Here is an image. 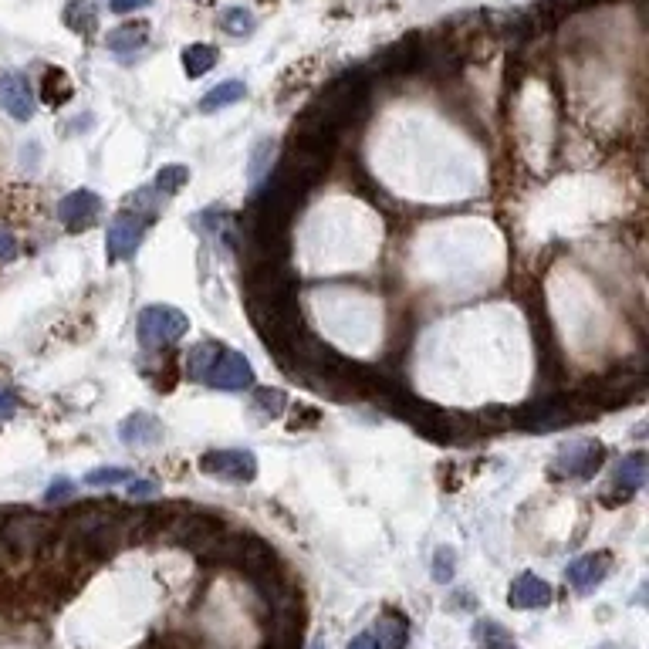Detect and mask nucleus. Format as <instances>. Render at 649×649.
I'll use <instances>...</instances> for the list:
<instances>
[{"label":"nucleus","instance_id":"f257e3e1","mask_svg":"<svg viewBox=\"0 0 649 649\" xmlns=\"http://www.w3.org/2000/svg\"><path fill=\"white\" fill-rule=\"evenodd\" d=\"M251 305V322L257 328V335L264 339V345L284 359L291 349V342L305 332V318H301L298 295H284V298H268V301H247Z\"/></svg>","mask_w":649,"mask_h":649},{"label":"nucleus","instance_id":"f03ea898","mask_svg":"<svg viewBox=\"0 0 649 649\" xmlns=\"http://www.w3.org/2000/svg\"><path fill=\"white\" fill-rule=\"evenodd\" d=\"M224 531H227V521H224V514H220V511L183 508V514H173L166 535H170L173 545L203 555V551H207L213 541L224 535Z\"/></svg>","mask_w":649,"mask_h":649},{"label":"nucleus","instance_id":"7ed1b4c3","mask_svg":"<svg viewBox=\"0 0 649 649\" xmlns=\"http://www.w3.org/2000/svg\"><path fill=\"white\" fill-rule=\"evenodd\" d=\"M332 156H335V146H315V142H295L291 139L288 153H284L278 173L284 180L298 183L301 190H311L322 176L328 173L332 166Z\"/></svg>","mask_w":649,"mask_h":649},{"label":"nucleus","instance_id":"20e7f679","mask_svg":"<svg viewBox=\"0 0 649 649\" xmlns=\"http://www.w3.org/2000/svg\"><path fill=\"white\" fill-rule=\"evenodd\" d=\"M190 328V318L170 305H149L139 311V342L146 349H166V345L180 342Z\"/></svg>","mask_w":649,"mask_h":649},{"label":"nucleus","instance_id":"39448f33","mask_svg":"<svg viewBox=\"0 0 649 649\" xmlns=\"http://www.w3.org/2000/svg\"><path fill=\"white\" fill-rule=\"evenodd\" d=\"M606 460V447L599 440H575L568 447L558 450L555 464H551V474L555 477H568V480H589L595 477V470Z\"/></svg>","mask_w":649,"mask_h":649},{"label":"nucleus","instance_id":"423d86ee","mask_svg":"<svg viewBox=\"0 0 649 649\" xmlns=\"http://www.w3.org/2000/svg\"><path fill=\"white\" fill-rule=\"evenodd\" d=\"M372 68L386 78H403L413 75L416 68H423V38L420 34H406V38L393 41L389 48H382Z\"/></svg>","mask_w":649,"mask_h":649},{"label":"nucleus","instance_id":"0eeeda50","mask_svg":"<svg viewBox=\"0 0 649 649\" xmlns=\"http://www.w3.org/2000/svg\"><path fill=\"white\" fill-rule=\"evenodd\" d=\"M146 227H149V220L142 217V213H132V210L115 213V220L109 224V244H105L109 261H129V257L139 251L142 237H146Z\"/></svg>","mask_w":649,"mask_h":649},{"label":"nucleus","instance_id":"6e6552de","mask_svg":"<svg viewBox=\"0 0 649 649\" xmlns=\"http://www.w3.org/2000/svg\"><path fill=\"white\" fill-rule=\"evenodd\" d=\"M643 386H646L643 376H633V372H616V376L589 382L582 393L589 396L599 410H616V406L629 403V399H636L639 393H643Z\"/></svg>","mask_w":649,"mask_h":649},{"label":"nucleus","instance_id":"1a4fd4ad","mask_svg":"<svg viewBox=\"0 0 649 649\" xmlns=\"http://www.w3.org/2000/svg\"><path fill=\"white\" fill-rule=\"evenodd\" d=\"M200 470L220 480L247 484V480L257 477V457L251 450H210V453H203Z\"/></svg>","mask_w":649,"mask_h":649},{"label":"nucleus","instance_id":"9d476101","mask_svg":"<svg viewBox=\"0 0 649 649\" xmlns=\"http://www.w3.org/2000/svg\"><path fill=\"white\" fill-rule=\"evenodd\" d=\"M207 382L217 389H247V386H254V369L244 355L224 345L220 359L213 362V369L207 372Z\"/></svg>","mask_w":649,"mask_h":649},{"label":"nucleus","instance_id":"9b49d317","mask_svg":"<svg viewBox=\"0 0 649 649\" xmlns=\"http://www.w3.org/2000/svg\"><path fill=\"white\" fill-rule=\"evenodd\" d=\"M99 213H102V200L92 190H75L68 197H61L58 203V220L68 230H88L99 220Z\"/></svg>","mask_w":649,"mask_h":649},{"label":"nucleus","instance_id":"f8f14e48","mask_svg":"<svg viewBox=\"0 0 649 649\" xmlns=\"http://www.w3.org/2000/svg\"><path fill=\"white\" fill-rule=\"evenodd\" d=\"M0 109L17 122L31 119L34 115V92H31L28 78L17 75V71H4V75H0Z\"/></svg>","mask_w":649,"mask_h":649},{"label":"nucleus","instance_id":"ddd939ff","mask_svg":"<svg viewBox=\"0 0 649 649\" xmlns=\"http://www.w3.org/2000/svg\"><path fill=\"white\" fill-rule=\"evenodd\" d=\"M609 568H612L609 551H592V555L575 558V562L565 568V579H568V585H572L575 592H592L595 585L606 582Z\"/></svg>","mask_w":649,"mask_h":649},{"label":"nucleus","instance_id":"4468645a","mask_svg":"<svg viewBox=\"0 0 649 649\" xmlns=\"http://www.w3.org/2000/svg\"><path fill=\"white\" fill-rule=\"evenodd\" d=\"M508 602L514 609H545L551 602V585L538 575H518L511 582Z\"/></svg>","mask_w":649,"mask_h":649},{"label":"nucleus","instance_id":"2eb2a0df","mask_svg":"<svg viewBox=\"0 0 649 649\" xmlns=\"http://www.w3.org/2000/svg\"><path fill=\"white\" fill-rule=\"evenodd\" d=\"M119 437L126 447H153V443H159V437H163V423L149 413H132L122 420Z\"/></svg>","mask_w":649,"mask_h":649},{"label":"nucleus","instance_id":"dca6fc26","mask_svg":"<svg viewBox=\"0 0 649 649\" xmlns=\"http://www.w3.org/2000/svg\"><path fill=\"white\" fill-rule=\"evenodd\" d=\"M372 639H376L379 649H406V639H410V622H406L399 612H382L372 626Z\"/></svg>","mask_w":649,"mask_h":649},{"label":"nucleus","instance_id":"f3484780","mask_svg":"<svg viewBox=\"0 0 649 649\" xmlns=\"http://www.w3.org/2000/svg\"><path fill=\"white\" fill-rule=\"evenodd\" d=\"M643 484H646V457H643V453H633V457H626L619 464L612 487H619L626 497H633Z\"/></svg>","mask_w":649,"mask_h":649},{"label":"nucleus","instance_id":"a211bd4d","mask_svg":"<svg viewBox=\"0 0 649 649\" xmlns=\"http://www.w3.org/2000/svg\"><path fill=\"white\" fill-rule=\"evenodd\" d=\"M220 352H224V345H220V342H200V345H193L190 355H186V372H190V379L207 382V372L213 369V362L220 359Z\"/></svg>","mask_w":649,"mask_h":649},{"label":"nucleus","instance_id":"6ab92c4d","mask_svg":"<svg viewBox=\"0 0 649 649\" xmlns=\"http://www.w3.org/2000/svg\"><path fill=\"white\" fill-rule=\"evenodd\" d=\"M247 95V85L230 78V82H220L217 88H210L207 95L200 99V112H217V109H227V105L240 102Z\"/></svg>","mask_w":649,"mask_h":649},{"label":"nucleus","instance_id":"aec40b11","mask_svg":"<svg viewBox=\"0 0 649 649\" xmlns=\"http://www.w3.org/2000/svg\"><path fill=\"white\" fill-rule=\"evenodd\" d=\"M149 38V24H122L109 34V48L115 55H136Z\"/></svg>","mask_w":649,"mask_h":649},{"label":"nucleus","instance_id":"412c9836","mask_svg":"<svg viewBox=\"0 0 649 649\" xmlns=\"http://www.w3.org/2000/svg\"><path fill=\"white\" fill-rule=\"evenodd\" d=\"M71 95H75V82L68 78V71L61 68H51L41 82V99L48 105H65Z\"/></svg>","mask_w":649,"mask_h":649},{"label":"nucleus","instance_id":"4be33fe9","mask_svg":"<svg viewBox=\"0 0 649 649\" xmlns=\"http://www.w3.org/2000/svg\"><path fill=\"white\" fill-rule=\"evenodd\" d=\"M65 24L75 34H92L99 28V11H95L92 0H71L65 7Z\"/></svg>","mask_w":649,"mask_h":649},{"label":"nucleus","instance_id":"5701e85b","mask_svg":"<svg viewBox=\"0 0 649 649\" xmlns=\"http://www.w3.org/2000/svg\"><path fill=\"white\" fill-rule=\"evenodd\" d=\"M213 61H217V51H213L210 44H190V48H183V71L190 78L207 75L213 68Z\"/></svg>","mask_w":649,"mask_h":649},{"label":"nucleus","instance_id":"b1692460","mask_svg":"<svg viewBox=\"0 0 649 649\" xmlns=\"http://www.w3.org/2000/svg\"><path fill=\"white\" fill-rule=\"evenodd\" d=\"M186 180H190V170L180 163H173V166H163V170L156 173V183H153V190L156 193H166V197H176V193L183 190Z\"/></svg>","mask_w":649,"mask_h":649},{"label":"nucleus","instance_id":"393cba45","mask_svg":"<svg viewBox=\"0 0 649 649\" xmlns=\"http://www.w3.org/2000/svg\"><path fill=\"white\" fill-rule=\"evenodd\" d=\"M474 636H477V643L484 646V649H518V643L504 633L501 626H497L494 619H487V622H477V629H474Z\"/></svg>","mask_w":649,"mask_h":649},{"label":"nucleus","instance_id":"a878e982","mask_svg":"<svg viewBox=\"0 0 649 649\" xmlns=\"http://www.w3.org/2000/svg\"><path fill=\"white\" fill-rule=\"evenodd\" d=\"M254 406L261 416H268V420H278V416L288 410V396L281 393V389H254Z\"/></svg>","mask_w":649,"mask_h":649},{"label":"nucleus","instance_id":"bb28decb","mask_svg":"<svg viewBox=\"0 0 649 649\" xmlns=\"http://www.w3.org/2000/svg\"><path fill=\"white\" fill-rule=\"evenodd\" d=\"M254 24H257L254 14L244 11V7H227V11L220 14V28H224L227 34H234V38H244V34H251Z\"/></svg>","mask_w":649,"mask_h":649},{"label":"nucleus","instance_id":"cd10ccee","mask_svg":"<svg viewBox=\"0 0 649 649\" xmlns=\"http://www.w3.org/2000/svg\"><path fill=\"white\" fill-rule=\"evenodd\" d=\"M271 159H274V142L271 139H261L254 146V153H251V183L261 186L264 183V176H271Z\"/></svg>","mask_w":649,"mask_h":649},{"label":"nucleus","instance_id":"c85d7f7f","mask_svg":"<svg viewBox=\"0 0 649 649\" xmlns=\"http://www.w3.org/2000/svg\"><path fill=\"white\" fill-rule=\"evenodd\" d=\"M126 477H129V470H122V467H99V470H88L85 484L88 487H112V484H119V480H126Z\"/></svg>","mask_w":649,"mask_h":649},{"label":"nucleus","instance_id":"c756f323","mask_svg":"<svg viewBox=\"0 0 649 649\" xmlns=\"http://www.w3.org/2000/svg\"><path fill=\"white\" fill-rule=\"evenodd\" d=\"M433 582H443L447 585L453 579V551L450 548H440L437 555H433Z\"/></svg>","mask_w":649,"mask_h":649},{"label":"nucleus","instance_id":"7c9ffc66","mask_svg":"<svg viewBox=\"0 0 649 649\" xmlns=\"http://www.w3.org/2000/svg\"><path fill=\"white\" fill-rule=\"evenodd\" d=\"M17 406H21V399H17L14 389H0V420H11Z\"/></svg>","mask_w":649,"mask_h":649},{"label":"nucleus","instance_id":"2f4dec72","mask_svg":"<svg viewBox=\"0 0 649 649\" xmlns=\"http://www.w3.org/2000/svg\"><path fill=\"white\" fill-rule=\"evenodd\" d=\"M75 494V484H71L68 477H58V480H51V491H48V501L55 504V501H65V497Z\"/></svg>","mask_w":649,"mask_h":649},{"label":"nucleus","instance_id":"473e14b6","mask_svg":"<svg viewBox=\"0 0 649 649\" xmlns=\"http://www.w3.org/2000/svg\"><path fill=\"white\" fill-rule=\"evenodd\" d=\"M14 257H17V240H14L11 230L0 227V264L14 261Z\"/></svg>","mask_w":649,"mask_h":649},{"label":"nucleus","instance_id":"72a5a7b5","mask_svg":"<svg viewBox=\"0 0 649 649\" xmlns=\"http://www.w3.org/2000/svg\"><path fill=\"white\" fill-rule=\"evenodd\" d=\"M153 0H109V11L115 14H132V11H142V7H149Z\"/></svg>","mask_w":649,"mask_h":649},{"label":"nucleus","instance_id":"f704fd0d","mask_svg":"<svg viewBox=\"0 0 649 649\" xmlns=\"http://www.w3.org/2000/svg\"><path fill=\"white\" fill-rule=\"evenodd\" d=\"M318 420H322V416H318V410H308V413H301V416H295V420H291V430L301 433L305 426H315Z\"/></svg>","mask_w":649,"mask_h":649},{"label":"nucleus","instance_id":"c9c22d12","mask_svg":"<svg viewBox=\"0 0 649 649\" xmlns=\"http://www.w3.org/2000/svg\"><path fill=\"white\" fill-rule=\"evenodd\" d=\"M129 494L132 497H153L156 494V484H153V480H132Z\"/></svg>","mask_w":649,"mask_h":649},{"label":"nucleus","instance_id":"e433bc0d","mask_svg":"<svg viewBox=\"0 0 649 649\" xmlns=\"http://www.w3.org/2000/svg\"><path fill=\"white\" fill-rule=\"evenodd\" d=\"M349 649H379V646H376V639H372V633H362V636L352 639Z\"/></svg>","mask_w":649,"mask_h":649}]
</instances>
